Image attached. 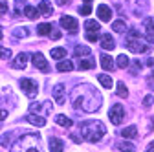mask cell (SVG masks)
I'll use <instances>...</instances> for the list:
<instances>
[{
  "label": "cell",
  "mask_w": 154,
  "mask_h": 152,
  "mask_svg": "<svg viewBox=\"0 0 154 152\" xmlns=\"http://www.w3.org/2000/svg\"><path fill=\"white\" fill-rule=\"evenodd\" d=\"M95 66V62L92 61V59H83V61H79V70H90V68H94Z\"/></svg>",
  "instance_id": "cell-32"
},
{
  "label": "cell",
  "mask_w": 154,
  "mask_h": 152,
  "mask_svg": "<svg viewBox=\"0 0 154 152\" xmlns=\"http://www.w3.org/2000/svg\"><path fill=\"white\" fill-rule=\"evenodd\" d=\"M101 66H103V70L105 71H112L114 70V59H112V57L110 55H101Z\"/></svg>",
  "instance_id": "cell-16"
},
{
  "label": "cell",
  "mask_w": 154,
  "mask_h": 152,
  "mask_svg": "<svg viewBox=\"0 0 154 152\" xmlns=\"http://www.w3.org/2000/svg\"><path fill=\"white\" fill-rule=\"evenodd\" d=\"M97 81L101 83V86H103V88H108V90H110V88L114 86L112 77H110V75H106V73H99V75H97Z\"/></svg>",
  "instance_id": "cell-18"
},
{
  "label": "cell",
  "mask_w": 154,
  "mask_h": 152,
  "mask_svg": "<svg viewBox=\"0 0 154 152\" xmlns=\"http://www.w3.org/2000/svg\"><path fill=\"white\" fill-rule=\"evenodd\" d=\"M37 9H38V13H41V17H51V13H53V8H51V4L48 2V0H41Z\"/></svg>",
  "instance_id": "cell-14"
},
{
  "label": "cell",
  "mask_w": 154,
  "mask_h": 152,
  "mask_svg": "<svg viewBox=\"0 0 154 152\" xmlns=\"http://www.w3.org/2000/svg\"><path fill=\"white\" fill-rule=\"evenodd\" d=\"M64 86L63 84H55V88H53V99H55V103L57 105H64Z\"/></svg>",
  "instance_id": "cell-12"
},
{
  "label": "cell",
  "mask_w": 154,
  "mask_h": 152,
  "mask_svg": "<svg viewBox=\"0 0 154 152\" xmlns=\"http://www.w3.org/2000/svg\"><path fill=\"white\" fill-rule=\"evenodd\" d=\"M51 29H53L51 24H38V26H37V33H38V35H50Z\"/></svg>",
  "instance_id": "cell-24"
},
{
  "label": "cell",
  "mask_w": 154,
  "mask_h": 152,
  "mask_svg": "<svg viewBox=\"0 0 154 152\" xmlns=\"http://www.w3.org/2000/svg\"><path fill=\"white\" fill-rule=\"evenodd\" d=\"M61 26L66 29V31H70V33H77V29H79V24H77V20L73 17H68V15H63L61 17Z\"/></svg>",
  "instance_id": "cell-8"
},
{
  "label": "cell",
  "mask_w": 154,
  "mask_h": 152,
  "mask_svg": "<svg viewBox=\"0 0 154 152\" xmlns=\"http://www.w3.org/2000/svg\"><path fill=\"white\" fill-rule=\"evenodd\" d=\"M50 37H51L53 41H57V39H61V31H51V33H50Z\"/></svg>",
  "instance_id": "cell-40"
},
{
  "label": "cell",
  "mask_w": 154,
  "mask_h": 152,
  "mask_svg": "<svg viewBox=\"0 0 154 152\" xmlns=\"http://www.w3.org/2000/svg\"><path fill=\"white\" fill-rule=\"evenodd\" d=\"M147 84H149V86L154 90V71H152V73L149 75V77H147Z\"/></svg>",
  "instance_id": "cell-39"
},
{
  "label": "cell",
  "mask_w": 154,
  "mask_h": 152,
  "mask_svg": "<svg viewBox=\"0 0 154 152\" xmlns=\"http://www.w3.org/2000/svg\"><path fill=\"white\" fill-rule=\"evenodd\" d=\"M108 117H110V123L112 125H121V121L125 117V108H123V105L121 103H116L110 108V112H108Z\"/></svg>",
  "instance_id": "cell-5"
},
{
  "label": "cell",
  "mask_w": 154,
  "mask_h": 152,
  "mask_svg": "<svg viewBox=\"0 0 154 152\" xmlns=\"http://www.w3.org/2000/svg\"><path fill=\"white\" fill-rule=\"evenodd\" d=\"M85 2H86V4H90V2H92V0H85Z\"/></svg>",
  "instance_id": "cell-45"
},
{
  "label": "cell",
  "mask_w": 154,
  "mask_h": 152,
  "mask_svg": "<svg viewBox=\"0 0 154 152\" xmlns=\"http://www.w3.org/2000/svg\"><path fill=\"white\" fill-rule=\"evenodd\" d=\"M57 70H59V71H72V70H73V64H72L70 61H59Z\"/></svg>",
  "instance_id": "cell-26"
},
{
  "label": "cell",
  "mask_w": 154,
  "mask_h": 152,
  "mask_svg": "<svg viewBox=\"0 0 154 152\" xmlns=\"http://www.w3.org/2000/svg\"><path fill=\"white\" fill-rule=\"evenodd\" d=\"M118 147H119L121 152H136V145L130 143V141H119Z\"/></svg>",
  "instance_id": "cell-22"
},
{
  "label": "cell",
  "mask_w": 154,
  "mask_h": 152,
  "mask_svg": "<svg viewBox=\"0 0 154 152\" xmlns=\"http://www.w3.org/2000/svg\"><path fill=\"white\" fill-rule=\"evenodd\" d=\"M8 117V112L6 110H0V119H6Z\"/></svg>",
  "instance_id": "cell-41"
},
{
  "label": "cell",
  "mask_w": 154,
  "mask_h": 152,
  "mask_svg": "<svg viewBox=\"0 0 154 152\" xmlns=\"http://www.w3.org/2000/svg\"><path fill=\"white\" fill-rule=\"evenodd\" d=\"M143 29L147 31V41L154 42V18L152 17H147L143 20Z\"/></svg>",
  "instance_id": "cell-9"
},
{
  "label": "cell",
  "mask_w": 154,
  "mask_h": 152,
  "mask_svg": "<svg viewBox=\"0 0 154 152\" xmlns=\"http://www.w3.org/2000/svg\"><path fill=\"white\" fill-rule=\"evenodd\" d=\"M57 4H59V6H64V4H66V0H57Z\"/></svg>",
  "instance_id": "cell-43"
},
{
  "label": "cell",
  "mask_w": 154,
  "mask_h": 152,
  "mask_svg": "<svg viewBox=\"0 0 154 152\" xmlns=\"http://www.w3.org/2000/svg\"><path fill=\"white\" fill-rule=\"evenodd\" d=\"M79 132H81V138L88 143H97L101 141V138L106 134V126L101 123V121H95V119H90V121H83L81 126H79Z\"/></svg>",
  "instance_id": "cell-2"
},
{
  "label": "cell",
  "mask_w": 154,
  "mask_h": 152,
  "mask_svg": "<svg viewBox=\"0 0 154 152\" xmlns=\"http://www.w3.org/2000/svg\"><path fill=\"white\" fill-rule=\"evenodd\" d=\"M92 51H90V48L88 46H77L75 50H73V55L75 57H85V55H90Z\"/></svg>",
  "instance_id": "cell-25"
},
{
  "label": "cell",
  "mask_w": 154,
  "mask_h": 152,
  "mask_svg": "<svg viewBox=\"0 0 154 152\" xmlns=\"http://www.w3.org/2000/svg\"><path fill=\"white\" fill-rule=\"evenodd\" d=\"M55 123L57 125H61V126H72V119L70 117H66L64 114H59V116H55Z\"/></svg>",
  "instance_id": "cell-23"
},
{
  "label": "cell",
  "mask_w": 154,
  "mask_h": 152,
  "mask_svg": "<svg viewBox=\"0 0 154 152\" xmlns=\"http://www.w3.org/2000/svg\"><path fill=\"white\" fill-rule=\"evenodd\" d=\"M97 15H99V18L103 22H110V18H112V9L106 6V4H101L99 8H97Z\"/></svg>",
  "instance_id": "cell-13"
},
{
  "label": "cell",
  "mask_w": 154,
  "mask_h": 152,
  "mask_svg": "<svg viewBox=\"0 0 154 152\" xmlns=\"http://www.w3.org/2000/svg\"><path fill=\"white\" fill-rule=\"evenodd\" d=\"M127 48H128L132 53H143V51L149 50V44H147L143 39H140V31L132 29V31L128 33V39H127Z\"/></svg>",
  "instance_id": "cell-4"
},
{
  "label": "cell",
  "mask_w": 154,
  "mask_h": 152,
  "mask_svg": "<svg viewBox=\"0 0 154 152\" xmlns=\"http://www.w3.org/2000/svg\"><path fill=\"white\" fill-rule=\"evenodd\" d=\"M51 57H53V59H64V57H66V50L64 48H53L51 50Z\"/></svg>",
  "instance_id": "cell-28"
},
{
  "label": "cell",
  "mask_w": 154,
  "mask_h": 152,
  "mask_svg": "<svg viewBox=\"0 0 154 152\" xmlns=\"http://www.w3.org/2000/svg\"><path fill=\"white\" fill-rule=\"evenodd\" d=\"M24 15L29 18V20H33V18H37V17H41L38 9H37V8H33V6H26V8H24Z\"/></svg>",
  "instance_id": "cell-21"
},
{
  "label": "cell",
  "mask_w": 154,
  "mask_h": 152,
  "mask_svg": "<svg viewBox=\"0 0 154 152\" xmlns=\"http://www.w3.org/2000/svg\"><path fill=\"white\" fill-rule=\"evenodd\" d=\"M13 35L18 37V39H20V37H28L29 35V29L28 28H15L13 29Z\"/></svg>",
  "instance_id": "cell-33"
},
{
  "label": "cell",
  "mask_w": 154,
  "mask_h": 152,
  "mask_svg": "<svg viewBox=\"0 0 154 152\" xmlns=\"http://www.w3.org/2000/svg\"><path fill=\"white\" fill-rule=\"evenodd\" d=\"M31 61H33L35 68L41 70L42 73H48V71H50V64H48V61L44 59L42 53H33V55H31Z\"/></svg>",
  "instance_id": "cell-7"
},
{
  "label": "cell",
  "mask_w": 154,
  "mask_h": 152,
  "mask_svg": "<svg viewBox=\"0 0 154 152\" xmlns=\"http://www.w3.org/2000/svg\"><path fill=\"white\" fill-rule=\"evenodd\" d=\"M8 13V2H4V0H0V15Z\"/></svg>",
  "instance_id": "cell-38"
},
{
  "label": "cell",
  "mask_w": 154,
  "mask_h": 152,
  "mask_svg": "<svg viewBox=\"0 0 154 152\" xmlns=\"http://www.w3.org/2000/svg\"><path fill=\"white\" fill-rule=\"evenodd\" d=\"M28 59H29V55L28 53H18L17 55V59L11 62V66L15 68V70H22V68H26V64H28Z\"/></svg>",
  "instance_id": "cell-10"
},
{
  "label": "cell",
  "mask_w": 154,
  "mask_h": 152,
  "mask_svg": "<svg viewBox=\"0 0 154 152\" xmlns=\"http://www.w3.org/2000/svg\"><path fill=\"white\" fill-rule=\"evenodd\" d=\"M50 152H64V143L59 138H50Z\"/></svg>",
  "instance_id": "cell-15"
},
{
  "label": "cell",
  "mask_w": 154,
  "mask_h": 152,
  "mask_svg": "<svg viewBox=\"0 0 154 152\" xmlns=\"http://www.w3.org/2000/svg\"><path fill=\"white\" fill-rule=\"evenodd\" d=\"M73 108H83L85 112H95L101 106V96L90 86H79L72 92Z\"/></svg>",
  "instance_id": "cell-1"
},
{
  "label": "cell",
  "mask_w": 154,
  "mask_h": 152,
  "mask_svg": "<svg viewBox=\"0 0 154 152\" xmlns=\"http://www.w3.org/2000/svg\"><path fill=\"white\" fill-rule=\"evenodd\" d=\"M152 103H154V97H152V96H145V99H143V106H145V108H150Z\"/></svg>",
  "instance_id": "cell-36"
},
{
  "label": "cell",
  "mask_w": 154,
  "mask_h": 152,
  "mask_svg": "<svg viewBox=\"0 0 154 152\" xmlns=\"http://www.w3.org/2000/svg\"><path fill=\"white\" fill-rule=\"evenodd\" d=\"M147 152H154V141H152V143L147 147Z\"/></svg>",
  "instance_id": "cell-42"
},
{
  "label": "cell",
  "mask_w": 154,
  "mask_h": 152,
  "mask_svg": "<svg viewBox=\"0 0 154 152\" xmlns=\"http://www.w3.org/2000/svg\"><path fill=\"white\" fill-rule=\"evenodd\" d=\"M99 42H101V48H103V50H114V48H116L114 37H112L110 33H105V35H101Z\"/></svg>",
  "instance_id": "cell-11"
},
{
  "label": "cell",
  "mask_w": 154,
  "mask_h": 152,
  "mask_svg": "<svg viewBox=\"0 0 154 152\" xmlns=\"http://www.w3.org/2000/svg\"><path fill=\"white\" fill-rule=\"evenodd\" d=\"M85 29H88V31H99L101 26H99V22H95V20H86L85 22Z\"/></svg>",
  "instance_id": "cell-30"
},
{
  "label": "cell",
  "mask_w": 154,
  "mask_h": 152,
  "mask_svg": "<svg viewBox=\"0 0 154 152\" xmlns=\"http://www.w3.org/2000/svg\"><path fill=\"white\" fill-rule=\"evenodd\" d=\"M2 37H4V33H2V26H0V39H2Z\"/></svg>",
  "instance_id": "cell-44"
},
{
  "label": "cell",
  "mask_w": 154,
  "mask_h": 152,
  "mask_svg": "<svg viewBox=\"0 0 154 152\" xmlns=\"http://www.w3.org/2000/svg\"><path fill=\"white\" fill-rule=\"evenodd\" d=\"M9 57H11V50L0 46V59H9Z\"/></svg>",
  "instance_id": "cell-35"
},
{
  "label": "cell",
  "mask_w": 154,
  "mask_h": 152,
  "mask_svg": "<svg viewBox=\"0 0 154 152\" xmlns=\"http://www.w3.org/2000/svg\"><path fill=\"white\" fill-rule=\"evenodd\" d=\"M11 141H13V134L9 132V134H4V136H0V145L2 147H11Z\"/></svg>",
  "instance_id": "cell-29"
},
{
  "label": "cell",
  "mask_w": 154,
  "mask_h": 152,
  "mask_svg": "<svg viewBox=\"0 0 154 152\" xmlns=\"http://www.w3.org/2000/svg\"><path fill=\"white\" fill-rule=\"evenodd\" d=\"M38 141H41L38 132H26V134H22V138L17 139L11 152H41Z\"/></svg>",
  "instance_id": "cell-3"
},
{
  "label": "cell",
  "mask_w": 154,
  "mask_h": 152,
  "mask_svg": "<svg viewBox=\"0 0 154 152\" xmlns=\"http://www.w3.org/2000/svg\"><path fill=\"white\" fill-rule=\"evenodd\" d=\"M128 64H130V59H128L125 53L118 55V59H116V66L121 68V70H125V68H128Z\"/></svg>",
  "instance_id": "cell-20"
},
{
  "label": "cell",
  "mask_w": 154,
  "mask_h": 152,
  "mask_svg": "<svg viewBox=\"0 0 154 152\" xmlns=\"http://www.w3.org/2000/svg\"><path fill=\"white\" fill-rule=\"evenodd\" d=\"M26 119H28L31 125H35V126H44V125H46V119H44L42 116H35V114H29V116H26Z\"/></svg>",
  "instance_id": "cell-19"
},
{
  "label": "cell",
  "mask_w": 154,
  "mask_h": 152,
  "mask_svg": "<svg viewBox=\"0 0 154 152\" xmlns=\"http://www.w3.org/2000/svg\"><path fill=\"white\" fill-rule=\"evenodd\" d=\"M97 39H101V37H99V31H88V33H86V41L95 42Z\"/></svg>",
  "instance_id": "cell-34"
},
{
  "label": "cell",
  "mask_w": 154,
  "mask_h": 152,
  "mask_svg": "<svg viewBox=\"0 0 154 152\" xmlns=\"http://www.w3.org/2000/svg\"><path fill=\"white\" fill-rule=\"evenodd\" d=\"M116 93L121 97V99H125L127 96H128V90H127V86H125V83H118V90H116Z\"/></svg>",
  "instance_id": "cell-31"
},
{
  "label": "cell",
  "mask_w": 154,
  "mask_h": 152,
  "mask_svg": "<svg viewBox=\"0 0 154 152\" xmlns=\"http://www.w3.org/2000/svg\"><path fill=\"white\" fill-rule=\"evenodd\" d=\"M112 29H114L116 33H123V31H127V24H125V20H116V22L112 24Z\"/></svg>",
  "instance_id": "cell-27"
},
{
  "label": "cell",
  "mask_w": 154,
  "mask_h": 152,
  "mask_svg": "<svg viewBox=\"0 0 154 152\" xmlns=\"http://www.w3.org/2000/svg\"><path fill=\"white\" fill-rule=\"evenodd\" d=\"M119 134L125 138V139H132V138H136L138 136V128L134 126V125H130V126H127V128H123Z\"/></svg>",
  "instance_id": "cell-17"
},
{
  "label": "cell",
  "mask_w": 154,
  "mask_h": 152,
  "mask_svg": "<svg viewBox=\"0 0 154 152\" xmlns=\"http://www.w3.org/2000/svg\"><path fill=\"white\" fill-rule=\"evenodd\" d=\"M90 11H92L90 4H85L83 8H79V13H81V15H90Z\"/></svg>",
  "instance_id": "cell-37"
},
{
  "label": "cell",
  "mask_w": 154,
  "mask_h": 152,
  "mask_svg": "<svg viewBox=\"0 0 154 152\" xmlns=\"http://www.w3.org/2000/svg\"><path fill=\"white\" fill-rule=\"evenodd\" d=\"M20 88H22V92L26 93L28 97H35L38 93V84L33 79H22L20 81Z\"/></svg>",
  "instance_id": "cell-6"
}]
</instances>
